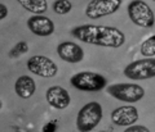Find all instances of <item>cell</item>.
Masks as SVG:
<instances>
[{"label":"cell","mask_w":155,"mask_h":132,"mask_svg":"<svg viewBox=\"0 0 155 132\" xmlns=\"http://www.w3.org/2000/svg\"><path fill=\"white\" fill-rule=\"evenodd\" d=\"M71 86H74L75 89L85 92H97L104 90L106 85H107V80L100 73L94 72H79L75 73L74 76L70 78Z\"/></svg>","instance_id":"3957f363"},{"label":"cell","mask_w":155,"mask_h":132,"mask_svg":"<svg viewBox=\"0 0 155 132\" xmlns=\"http://www.w3.org/2000/svg\"><path fill=\"white\" fill-rule=\"evenodd\" d=\"M27 69L31 73L44 78L54 77L58 72V67L52 59L44 55H32L27 60Z\"/></svg>","instance_id":"ba28073f"},{"label":"cell","mask_w":155,"mask_h":132,"mask_svg":"<svg viewBox=\"0 0 155 132\" xmlns=\"http://www.w3.org/2000/svg\"><path fill=\"white\" fill-rule=\"evenodd\" d=\"M47 101L52 108L54 109H65L70 105L71 103V96L69 94V91L61 86H52L47 90L45 92Z\"/></svg>","instance_id":"7c38bea8"},{"label":"cell","mask_w":155,"mask_h":132,"mask_svg":"<svg viewBox=\"0 0 155 132\" xmlns=\"http://www.w3.org/2000/svg\"><path fill=\"white\" fill-rule=\"evenodd\" d=\"M107 94L124 103H137L145 96V90L137 84H115L107 87Z\"/></svg>","instance_id":"8992f818"},{"label":"cell","mask_w":155,"mask_h":132,"mask_svg":"<svg viewBox=\"0 0 155 132\" xmlns=\"http://www.w3.org/2000/svg\"><path fill=\"white\" fill-rule=\"evenodd\" d=\"M23 9L34 14H44L48 11L47 0H17Z\"/></svg>","instance_id":"5bb4252c"},{"label":"cell","mask_w":155,"mask_h":132,"mask_svg":"<svg viewBox=\"0 0 155 132\" xmlns=\"http://www.w3.org/2000/svg\"><path fill=\"white\" fill-rule=\"evenodd\" d=\"M57 54L62 60L67 63H80L84 59V50L76 42L64 41L57 46Z\"/></svg>","instance_id":"8fae6325"},{"label":"cell","mask_w":155,"mask_h":132,"mask_svg":"<svg viewBox=\"0 0 155 132\" xmlns=\"http://www.w3.org/2000/svg\"><path fill=\"white\" fill-rule=\"evenodd\" d=\"M27 51H28L27 42L26 41H19V42H17L16 45L11 49V51H9V57H11V58H18L19 55L26 54Z\"/></svg>","instance_id":"e0dca14e"},{"label":"cell","mask_w":155,"mask_h":132,"mask_svg":"<svg viewBox=\"0 0 155 132\" xmlns=\"http://www.w3.org/2000/svg\"><path fill=\"white\" fill-rule=\"evenodd\" d=\"M153 2H155V0H153Z\"/></svg>","instance_id":"44dd1931"},{"label":"cell","mask_w":155,"mask_h":132,"mask_svg":"<svg viewBox=\"0 0 155 132\" xmlns=\"http://www.w3.org/2000/svg\"><path fill=\"white\" fill-rule=\"evenodd\" d=\"M53 11L57 14H67L72 11V3L70 0H56L53 3Z\"/></svg>","instance_id":"2e32d148"},{"label":"cell","mask_w":155,"mask_h":132,"mask_svg":"<svg viewBox=\"0 0 155 132\" xmlns=\"http://www.w3.org/2000/svg\"><path fill=\"white\" fill-rule=\"evenodd\" d=\"M129 19L136 26L142 28H150L155 24V14L149 4L143 0H132L127 8Z\"/></svg>","instance_id":"277c9868"},{"label":"cell","mask_w":155,"mask_h":132,"mask_svg":"<svg viewBox=\"0 0 155 132\" xmlns=\"http://www.w3.org/2000/svg\"><path fill=\"white\" fill-rule=\"evenodd\" d=\"M72 37L81 42L104 48H120L125 42L124 32L110 26H94L83 24L78 26L71 31Z\"/></svg>","instance_id":"6da1fadb"},{"label":"cell","mask_w":155,"mask_h":132,"mask_svg":"<svg viewBox=\"0 0 155 132\" xmlns=\"http://www.w3.org/2000/svg\"><path fill=\"white\" fill-rule=\"evenodd\" d=\"M104 117V110L100 103L91 101L85 104L79 110L76 117V128L80 132H89L94 130L97 124L101 122Z\"/></svg>","instance_id":"7a4b0ae2"},{"label":"cell","mask_w":155,"mask_h":132,"mask_svg":"<svg viewBox=\"0 0 155 132\" xmlns=\"http://www.w3.org/2000/svg\"><path fill=\"white\" fill-rule=\"evenodd\" d=\"M111 122L119 127H128L138 121V110L133 105H124L111 112Z\"/></svg>","instance_id":"9c48e42d"},{"label":"cell","mask_w":155,"mask_h":132,"mask_svg":"<svg viewBox=\"0 0 155 132\" xmlns=\"http://www.w3.org/2000/svg\"><path fill=\"white\" fill-rule=\"evenodd\" d=\"M140 53H141L145 58H151L155 55V35L147 37L146 40L142 42Z\"/></svg>","instance_id":"9a60e30c"},{"label":"cell","mask_w":155,"mask_h":132,"mask_svg":"<svg viewBox=\"0 0 155 132\" xmlns=\"http://www.w3.org/2000/svg\"><path fill=\"white\" fill-rule=\"evenodd\" d=\"M0 9H2V14H0V21H4L8 16V8L4 4H0Z\"/></svg>","instance_id":"d6986e66"},{"label":"cell","mask_w":155,"mask_h":132,"mask_svg":"<svg viewBox=\"0 0 155 132\" xmlns=\"http://www.w3.org/2000/svg\"><path fill=\"white\" fill-rule=\"evenodd\" d=\"M122 5V0H91L85 7V16L91 19H98L110 16Z\"/></svg>","instance_id":"52a82bcc"},{"label":"cell","mask_w":155,"mask_h":132,"mask_svg":"<svg viewBox=\"0 0 155 132\" xmlns=\"http://www.w3.org/2000/svg\"><path fill=\"white\" fill-rule=\"evenodd\" d=\"M49 130L54 131L56 130V124L54 123H48V126H45L44 128H43V131H49Z\"/></svg>","instance_id":"ffe728a7"},{"label":"cell","mask_w":155,"mask_h":132,"mask_svg":"<svg viewBox=\"0 0 155 132\" xmlns=\"http://www.w3.org/2000/svg\"><path fill=\"white\" fill-rule=\"evenodd\" d=\"M14 91L22 99H28V97H31L35 94L36 84L34 81V78H31L27 75H23L17 78L16 84H14Z\"/></svg>","instance_id":"4fadbf2b"},{"label":"cell","mask_w":155,"mask_h":132,"mask_svg":"<svg viewBox=\"0 0 155 132\" xmlns=\"http://www.w3.org/2000/svg\"><path fill=\"white\" fill-rule=\"evenodd\" d=\"M27 27L36 36H51L54 32V23L51 18L43 14H35L27 19Z\"/></svg>","instance_id":"30bf717a"},{"label":"cell","mask_w":155,"mask_h":132,"mask_svg":"<svg viewBox=\"0 0 155 132\" xmlns=\"http://www.w3.org/2000/svg\"><path fill=\"white\" fill-rule=\"evenodd\" d=\"M125 131H127V132H138V131H141V132H149V128H147V127H145V126H137V124L134 123L132 126H128Z\"/></svg>","instance_id":"ac0fdd59"},{"label":"cell","mask_w":155,"mask_h":132,"mask_svg":"<svg viewBox=\"0 0 155 132\" xmlns=\"http://www.w3.org/2000/svg\"><path fill=\"white\" fill-rule=\"evenodd\" d=\"M123 73L127 78L134 81L153 78L155 77V58H143L129 63Z\"/></svg>","instance_id":"5b68a950"}]
</instances>
